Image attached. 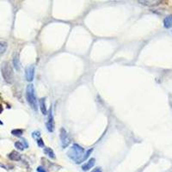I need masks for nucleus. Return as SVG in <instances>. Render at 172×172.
Segmentation results:
<instances>
[{
	"mask_svg": "<svg viewBox=\"0 0 172 172\" xmlns=\"http://www.w3.org/2000/svg\"><path fill=\"white\" fill-rule=\"evenodd\" d=\"M95 162H96L95 158H90L89 161H87L84 165H82V170L83 171H87L90 170L95 165Z\"/></svg>",
	"mask_w": 172,
	"mask_h": 172,
	"instance_id": "0eeeda50",
	"label": "nucleus"
},
{
	"mask_svg": "<svg viewBox=\"0 0 172 172\" xmlns=\"http://www.w3.org/2000/svg\"><path fill=\"white\" fill-rule=\"evenodd\" d=\"M0 125H3V122H2L1 120H0Z\"/></svg>",
	"mask_w": 172,
	"mask_h": 172,
	"instance_id": "aec40b11",
	"label": "nucleus"
},
{
	"mask_svg": "<svg viewBox=\"0 0 172 172\" xmlns=\"http://www.w3.org/2000/svg\"><path fill=\"white\" fill-rule=\"evenodd\" d=\"M1 74L7 83H12L14 81V72L10 62L4 61L1 65Z\"/></svg>",
	"mask_w": 172,
	"mask_h": 172,
	"instance_id": "f03ea898",
	"label": "nucleus"
},
{
	"mask_svg": "<svg viewBox=\"0 0 172 172\" xmlns=\"http://www.w3.org/2000/svg\"><path fill=\"white\" fill-rule=\"evenodd\" d=\"M60 141H61V146L63 147V148H66L68 145L71 144V138H70V136L67 134V132H66V130L64 128V127H62L61 129H60Z\"/></svg>",
	"mask_w": 172,
	"mask_h": 172,
	"instance_id": "20e7f679",
	"label": "nucleus"
},
{
	"mask_svg": "<svg viewBox=\"0 0 172 172\" xmlns=\"http://www.w3.org/2000/svg\"><path fill=\"white\" fill-rule=\"evenodd\" d=\"M44 153L47 157H49L50 158H52V159H55L56 158V156H55V153L54 151H52V149H51L50 147H44V150H43Z\"/></svg>",
	"mask_w": 172,
	"mask_h": 172,
	"instance_id": "9b49d317",
	"label": "nucleus"
},
{
	"mask_svg": "<svg viewBox=\"0 0 172 172\" xmlns=\"http://www.w3.org/2000/svg\"><path fill=\"white\" fill-rule=\"evenodd\" d=\"M8 157H9V158H10V160H12V161H19V160H21V154H20L19 152L16 151H11V152L8 155Z\"/></svg>",
	"mask_w": 172,
	"mask_h": 172,
	"instance_id": "1a4fd4ad",
	"label": "nucleus"
},
{
	"mask_svg": "<svg viewBox=\"0 0 172 172\" xmlns=\"http://www.w3.org/2000/svg\"><path fill=\"white\" fill-rule=\"evenodd\" d=\"M15 147L19 151H23L24 150V145H23V143L20 142V141H17V142L15 143Z\"/></svg>",
	"mask_w": 172,
	"mask_h": 172,
	"instance_id": "2eb2a0df",
	"label": "nucleus"
},
{
	"mask_svg": "<svg viewBox=\"0 0 172 172\" xmlns=\"http://www.w3.org/2000/svg\"><path fill=\"white\" fill-rule=\"evenodd\" d=\"M26 99L28 103L30 106L34 109L37 110V99H36V95H35V90L33 83H30L27 88H26Z\"/></svg>",
	"mask_w": 172,
	"mask_h": 172,
	"instance_id": "7ed1b4c3",
	"label": "nucleus"
},
{
	"mask_svg": "<svg viewBox=\"0 0 172 172\" xmlns=\"http://www.w3.org/2000/svg\"><path fill=\"white\" fill-rule=\"evenodd\" d=\"M8 47V44L6 41H0V55L4 54L6 52Z\"/></svg>",
	"mask_w": 172,
	"mask_h": 172,
	"instance_id": "ddd939ff",
	"label": "nucleus"
},
{
	"mask_svg": "<svg viewBox=\"0 0 172 172\" xmlns=\"http://www.w3.org/2000/svg\"><path fill=\"white\" fill-rule=\"evenodd\" d=\"M164 26L166 29L172 28V14L167 16L164 19Z\"/></svg>",
	"mask_w": 172,
	"mask_h": 172,
	"instance_id": "9d476101",
	"label": "nucleus"
},
{
	"mask_svg": "<svg viewBox=\"0 0 172 172\" xmlns=\"http://www.w3.org/2000/svg\"><path fill=\"white\" fill-rule=\"evenodd\" d=\"M39 106H40V109L42 113V114H47V107H46V101L45 98L42 97L39 100Z\"/></svg>",
	"mask_w": 172,
	"mask_h": 172,
	"instance_id": "6e6552de",
	"label": "nucleus"
},
{
	"mask_svg": "<svg viewBox=\"0 0 172 172\" xmlns=\"http://www.w3.org/2000/svg\"><path fill=\"white\" fill-rule=\"evenodd\" d=\"M25 78L29 82H32L35 78V66L30 65L25 69Z\"/></svg>",
	"mask_w": 172,
	"mask_h": 172,
	"instance_id": "39448f33",
	"label": "nucleus"
},
{
	"mask_svg": "<svg viewBox=\"0 0 172 172\" xmlns=\"http://www.w3.org/2000/svg\"><path fill=\"white\" fill-rule=\"evenodd\" d=\"M84 155H85L84 149L78 144H73V145L67 151V156L69 158L73 160L76 164H80L85 161Z\"/></svg>",
	"mask_w": 172,
	"mask_h": 172,
	"instance_id": "f257e3e1",
	"label": "nucleus"
},
{
	"mask_svg": "<svg viewBox=\"0 0 172 172\" xmlns=\"http://www.w3.org/2000/svg\"><path fill=\"white\" fill-rule=\"evenodd\" d=\"M23 134V131L22 129H13L11 131V134L14 135V136H16V137H20L22 136Z\"/></svg>",
	"mask_w": 172,
	"mask_h": 172,
	"instance_id": "4468645a",
	"label": "nucleus"
},
{
	"mask_svg": "<svg viewBox=\"0 0 172 172\" xmlns=\"http://www.w3.org/2000/svg\"><path fill=\"white\" fill-rule=\"evenodd\" d=\"M91 172H103L102 171V170H101V168H99V167H97V168H95L93 171Z\"/></svg>",
	"mask_w": 172,
	"mask_h": 172,
	"instance_id": "6ab92c4d",
	"label": "nucleus"
},
{
	"mask_svg": "<svg viewBox=\"0 0 172 172\" xmlns=\"http://www.w3.org/2000/svg\"><path fill=\"white\" fill-rule=\"evenodd\" d=\"M36 143H37L38 146L39 147H44V142H43V140L40 137L36 140Z\"/></svg>",
	"mask_w": 172,
	"mask_h": 172,
	"instance_id": "dca6fc26",
	"label": "nucleus"
},
{
	"mask_svg": "<svg viewBox=\"0 0 172 172\" xmlns=\"http://www.w3.org/2000/svg\"><path fill=\"white\" fill-rule=\"evenodd\" d=\"M13 66L16 71H19L20 70V60H19V56L18 54H15L14 57H13Z\"/></svg>",
	"mask_w": 172,
	"mask_h": 172,
	"instance_id": "f8f14e48",
	"label": "nucleus"
},
{
	"mask_svg": "<svg viewBox=\"0 0 172 172\" xmlns=\"http://www.w3.org/2000/svg\"><path fill=\"white\" fill-rule=\"evenodd\" d=\"M46 126H47V129L48 130V132L52 133L54 131V121H53V117L51 113L49 114V118H48L47 122L46 123Z\"/></svg>",
	"mask_w": 172,
	"mask_h": 172,
	"instance_id": "423d86ee",
	"label": "nucleus"
},
{
	"mask_svg": "<svg viewBox=\"0 0 172 172\" xmlns=\"http://www.w3.org/2000/svg\"><path fill=\"white\" fill-rule=\"evenodd\" d=\"M32 137H33L35 140H37L38 138H40V137H41V134H40V132H39V131H35V132H33V133H32Z\"/></svg>",
	"mask_w": 172,
	"mask_h": 172,
	"instance_id": "f3484780",
	"label": "nucleus"
},
{
	"mask_svg": "<svg viewBox=\"0 0 172 172\" xmlns=\"http://www.w3.org/2000/svg\"><path fill=\"white\" fill-rule=\"evenodd\" d=\"M36 171H37V172H47L46 171L45 169H44L43 167H41V166H39V167H37Z\"/></svg>",
	"mask_w": 172,
	"mask_h": 172,
	"instance_id": "a211bd4d",
	"label": "nucleus"
}]
</instances>
